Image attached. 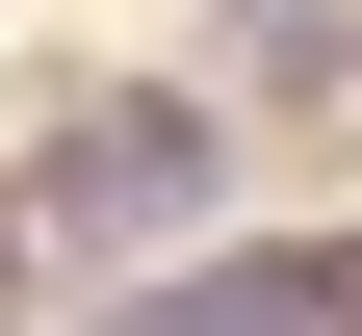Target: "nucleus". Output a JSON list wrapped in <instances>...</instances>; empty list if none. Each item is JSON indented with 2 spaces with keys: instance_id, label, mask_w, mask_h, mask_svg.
<instances>
[{
  "instance_id": "f257e3e1",
  "label": "nucleus",
  "mask_w": 362,
  "mask_h": 336,
  "mask_svg": "<svg viewBox=\"0 0 362 336\" xmlns=\"http://www.w3.org/2000/svg\"><path fill=\"white\" fill-rule=\"evenodd\" d=\"M207 181H233L207 104H78L52 156H26V233H52V259H156V233H207Z\"/></svg>"
},
{
  "instance_id": "f03ea898",
  "label": "nucleus",
  "mask_w": 362,
  "mask_h": 336,
  "mask_svg": "<svg viewBox=\"0 0 362 336\" xmlns=\"http://www.w3.org/2000/svg\"><path fill=\"white\" fill-rule=\"evenodd\" d=\"M129 336H362V233H310V259H207L181 311H129Z\"/></svg>"
}]
</instances>
